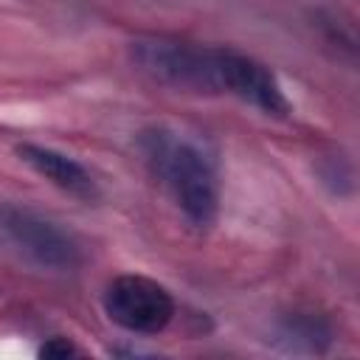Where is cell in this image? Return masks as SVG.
<instances>
[{
	"mask_svg": "<svg viewBox=\"0 0 360 360\" xmlns=\"http://www.w3.org/2000/svg\"><path fill=\"white\" fill-rule=\"evenodd\" d=\"M326 329H318V321H312V318H292L284 329H281V338L284 340H290L292 346L295 343H307V349H318L315 343H318V338H323L326 340Z\"/></svg>",
	"mask_w": 360,
	"mask_h": 360,
	"instance_id": "6",
	"label": "cell"
},
{
	"mask_svg": "<svg viewBox=\"0 0 360 360\" xmlns=\"http://www.w3.org/2000/svg\"><path fill=\"white\" fill-rule=\"evenodd\" d=\"M39 354H45V357H65V354H79V349L70 340H65V338H53V340L39 346Z\"/></svg>",
	"mask_w": 360,
	"mask_h": 360,
	"instance_id": "7",
	"label": "cell"
},
{
	"mask_svg": "<svg viewBox=\"0 0 360 360\" xmlns=\"http://www.w3.org/2000/svg\"><path fill=\"white\" fill-rule=\"evenodd\" d=\"M138 146L149 172L169 191L183 217L205 231L214 225L219 211V172L214 155L172 127H149L141 132Z\"/></svg>",
	"mask_w": 360,
	"mask_h": 360,
	"instance_id": "2",
	"label": "cell"
},
{
	"mask_svg": "<svg viewBox=\"0 0 360 360\" xmlns=\"http://www.w3.org/2000/svg\"><path fill=\"white\" fill-rule=\"evenodd\" d=\"M101 304L107 318L132 335H158L174 318L172 292L155 278L138 273H124L112 278L104 290Z\"/></svg>",
	"mask_w": 360,
	"mask_h": 360,
	"instance_id": "4",
	"label": "cell"
},
{
	"mask_svg": "<svg viewBox=\"0 0 360 360\" xmlns=\"http://www.w3.org/2000/svg\"><path fill=\"white\" fill-rule=\"evenodd\" d=\"M0 231L22 256L45 270L68 273L82 262L79 242L62 225L28 205L0 202Z\"/></svg>",
	"mask_w": 360,
	"mask_h": 360,
	"instance_id": "3",
	"label": "cell"
},
{
	"mask_svg": "<svg viewBox=\"0 0 360 360\" xmlns=\"http://www.w3.org/2000/svg\"><path fill=\"white\" fill-rule=\"evenodd\" d=\"M132 59L155 82L194 93L233 96L264 115L290 112V101L273 70L233 48L152 37L132 42Z\"/></svg>",
	"mask_w": 360,
	"mask_h": 360,
	"instance_id": "1",
	"label": "cell"
},
{
	"mask_svg": "<svg viewBox=\"0 0 360 360\" xmlns=\"http://www.w3.org/2000/svg\"><path fill=\"white\" fill-rule=\"evenodd\" d=\"M17 155L45 180H51L56 188L79 197V200H96L98 197V186L93 180V174L73 160L70 155H62L51 146H39V143H22L17 146Z\"/></svg>",
	"mask_w": 360,
	"mask_h": 360,
	"instance_id": "5",
	"label": "cell"
}]
</instances>
